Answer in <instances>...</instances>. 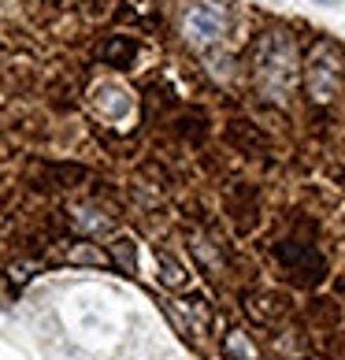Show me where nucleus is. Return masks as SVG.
Here are the masks:
<instances>
[{"label": "nucleus", "mask_w": 345, "mask_h": 360, "mask_svg": "<svg viewBox=\"0 0 345 360\" xmlns=\"http://www.w3.org/2000/svg\"><path fill=\"white\" fill-rule=\"evenodd\" d=\"M253 78L268 101H286L297 78V56L289 34H263L253 52Z\"/></svg>", "instance_id": "1"}, {"label": "nucleus", "mask_w": 345, "mask_h": 360, "mask_svg": "<svg viewBox=\"0 0 345 360\" xmlns=\"http://www.w3.org/2000/svg\"><path fill=\"white\" fill-rule=\"evenodd\" d=\"M338 89H341V52L334 45H315L312 52V60H308V93H312V101H334L338 97Z\"/></svg>", "instance_id": "2"}, {"label": "nucleus", "mask_w": 345, "mask_h": 360, "mask_svg": "<svg viewBox=\"0 0 345 360\" xmlns=\"http://www.w3.org/2000/svg\"><path fill=\"white\" fill-rule=\"evenodd\" d=\"M182 30L190 37V45H211L223 30H227V11L216 8V4H197V8H190Z\"/></svg>", "instance_id": "3"}]
</instances>
